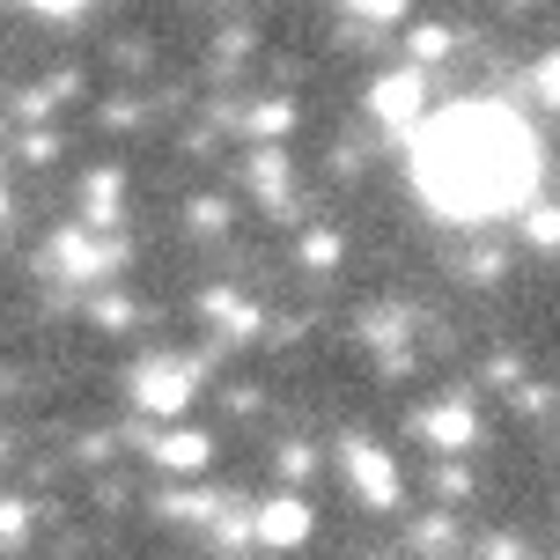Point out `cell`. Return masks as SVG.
<instances>
[{
    "mask_svg": "<svg viewBox=\"0 0 560 560\" xmlns=\"http://www.w3.org/2000/svg\"><path fill=\"white\" fill-rule=\"evenodd\" d=\"M413 177L443 214L472 222V214L516 207V199L532 192L538 140L524 133L516 112H502V104H457V112H435L428 126H420Z\"/></svg>",
    "mask_w": 560,
    "mask_h": 560,
    "instance_id": "obj_1",
    "label": "cell"
},
{
    "mask_svg": "<svg viewBox=\"0 0 560 560\" xmlns=\"http://www.w3.org/2000/svg\"><path fill=\"white\" fill-rule=\"evenodd\" d=\"M133 398L148 413H185V398H192V362H177V354H155V362L133 369Z\"/></svg>",
    "mask_w": 560,
    "mask_h": 560,
    "instance_id": "obj_2",
    "label": "cell"
},
{
    "mask_svg": "<svg viewBox=\"0 0 560 560\" xmlns=\"http://www.w3.org/2000/svg\"><path fill=\"white\" fill-rule=\"evenodd\" d=\"M347 479H354V487H362L376 509L398 502V472H392V457H384L376 443H347Z\"/></svg>",
    "mask_w": 560,
    "mask_h": 560,
    "instance_id": "obj_3",
    "label": "cell"
},
{
    "mask_svg": "<svg viewBox=\"0 0 560 560\" xmlns=\"http://www.w3.org/2000/svg\"><path fill=\"white\" fill-rule=\"evenodd\" d=\"M369 104H376V118H384V126H420L428 82H420L413 67H406V74H392V82H376V89H369Z\"/></svg>",
    "mask_w": 560,
    "mask_h": 560,
    "instance_id": "obj_4",
    "label": "cell"
},
{
    "mask_svg": "<svg viewBox=\"0 0 560 560\" xmlns=\"http://www.w3.org/2000/svg\"><path fill=\"white\" fill-rule=\"evenodd\" d=\"M258 546H273V553H288V546H303L310 538V502H288V494H280V502H266L258 509Z\"/></svg>",
    "mask_w": 560,
    "mask_h": 560,
    "instance_id": "obj_5",
    "label": "cell"
},
{
    "mask_svg": "<svg viewBox=\"0 0 560 560\" xmlns=\"http://www.w3.org/2000/svg\"><path fill=\"white\" fill-rule=\"evenodd\" d=\"M420 428H428V443H443V450H465L479 435V413L472 406H435V413L420 420Z\"/></svg>",
    "mask_w": 560,
    "mask_h": 560,
    "instance_id": "obj_6",
    "label": "cell"
},
{
    "mask_svg": "<svg viewBox=\"0 0 560 560\" xmlns=\"http://www.w3.org/2000/svg\"><path fill=\"white\" fill-rule=\"evenodd\" d=\"M155 465H163V472H199V465H207V435H192V428H185V435H163V443H155Z\"/></svg>",
    "mask_w": 560,
    "mask_h": 560,
    "instance_id": "obj_7",
    "label": "cell"
},
{
    "mask_svg": "<svg viewBox=\"0 0 560 560\" xmlns=\"http://www.w3.org/2000/svg\"><path fill=\"white\" fill-rule=\"evenodd\" d=\"M112 199H118V170H96L89 177V222L82 229H112Z\"/></svg>",
    "mask_w": 560,
    "mask_h": 560,
    "instance_id": "obj_8",
    "label": "cell"
},
{
    "mask_svg": "<svg viewBox=\"0 0 560 560\" xmlns=\"http://www.w3.org/2000/svg\"><path fill=\"white\" fill-rule=\"evenodd\" d=\"M252 185H258L266 199H280V185H288V163H280L273 148H258V155H252Z\"/></svg>",
    "mask_w": 560,
    "mask_h": 560,
    "instance_id": "obj_9",
    "label": "cell"
},
{
    "mask_svg": "<svg viewBox=\"0 0 560 560\" xmlns=\"http://www.w3.org/2000/svg\"><path fill=\"white\" fill-rule=\"evenodd\" d=\"M524 236H532V244H560V207H532V214H524Z\"/></svg>",
    "mask_w": 560,
    "mask_h": 560,
    "instance_id": "obj_10",
    "label": "cell"
},
{
    "mask_svg": "<svg viewBox=\"0 0 560 560\" xmlns=\"http://www.w3.org/2000/svg\"><path fill=\"white\" fill-rule=\"evenodd\" d=\"M23 532H30V509L23 502H0V546H23Z\"/></svg>",
    "mask_w": 560,
    "mask_h": 560,
    "instance_id": "obj_11",
    "label": "cell"
},
{
    "mask_svg": "<svg viewBox=\"0 0 560 560\" xmlns=\"http://www.w3.org/2000/svg\"><path fill=\"white\" fill-rule=\"evenodd\" d=\"M303 258H310V266H317V273H325V266H332V258H339V236H325V229H317V236H310V244H303Z\"/></svg>",
    "mask_w": 560,
    "mask_h": 560,
    "instance_id": "obj_12",
    "label": "cell"
},
{
    "mask_svg": "<svg viewBox=\"0 0 560 560\" xmlns=\"http://www.w3.org/2000/svg\"><path fill=\"white\" fill-rule=\"evenodd\" d=\"M288 104H266V112H252V133H288Z\"/></svg>",
    "mask_w": 560,
    "mask_h": 560,
    "instance_id": "obj_13",
    "label": "cell"
},
{
    "mask_svg": "<svg viewBox=\"0 0 560 560\" xmlns=\"http://www.w3.org/2000/svg\"><path fill=\"white\" fill-rule=\"evenodd\" d=\"M310 465H317V457H310V450H303V443H295V450H280V472H288V479H303V472H310Z\"/></svg>",
    "mask_w": 560,
    "mask_h": 560,
    "instance_id": "obj_14",
    "label": "cell"
},
{
    "mask_svg": "<svg viewBox=\"0 0 560 560\" xmlns=\"http://www.w3.org/2000/svg\"><path fill=\"white\" fill-rule=\"evenodd\" d=\"M23 155H30V163H52L59 140H52V133H30V140H23Z\"/></svg>",
    "mask_w": 560,
    "mask_h": 560,
    "instance_id": "obj_15",
    "label": "cell"
},
{
    "mask_svg": "<svg viewBox=\"0 0 560 560\" xmlns=\"http://www.w3.org/2000/svg\"><path fill=\"white\" fill-rule=\"evenodd\" d=\"M538 96H546V104H560V59H546V67H538Z\"/></svg>",
    "mask_w": 560,
    "mask_h": 560,
    "instance_id": "obj_16",
    "label": "cell"
},
{
    "mask_svg": "<svg viewBox=\"0 0 560 560\" xmlns=\"http://www.w3.org/2000/svg\"><path fill=\"white\" fill-rule=\"evenodd\" d=\"M0 222H8V192H0Z\"/></svg>",
    "mask_w": 560,
    "mask_h": 560,
    "instance_id": "obj_17",
    "label": "cell"
}]
</instances>
